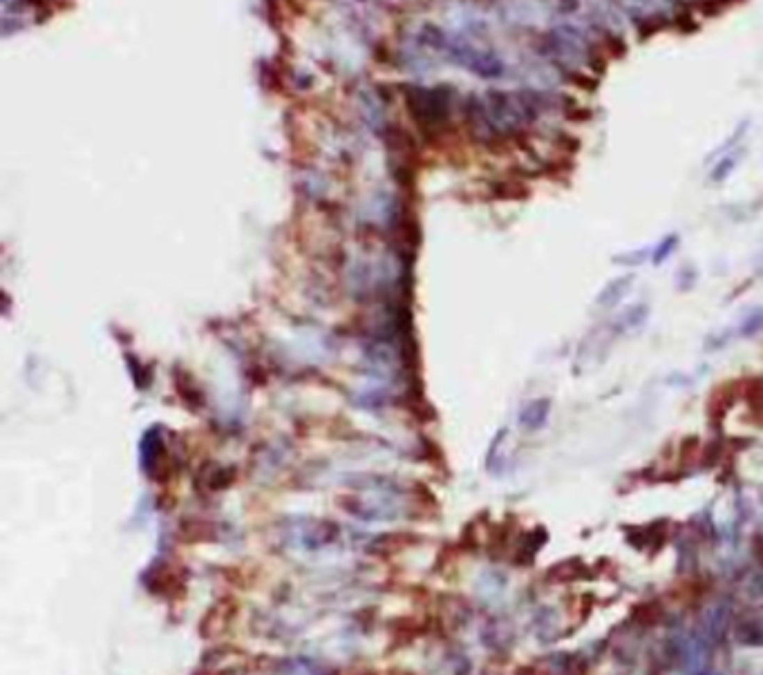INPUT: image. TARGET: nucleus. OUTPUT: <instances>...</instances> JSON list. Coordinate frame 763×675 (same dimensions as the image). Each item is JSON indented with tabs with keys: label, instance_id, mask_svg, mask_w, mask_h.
<instances>
[{
	"label": "nucleus",
	"instance_id": "1",
	"mask_svg": "<svg viewBox=\"0 0 763 675\" xmlns=\"http://www.w3.org/2000/svg\"><path fill=\"white\" fill-rule=\"evenodd\" d=\"M737 400V391H734V382H730V385L721 387L712 393V398H709V405H707V414L709 418H712L714 423H718L721 418L725 416V412L734 405Z\"/></svg>",
	"mask_w": 763,
	"mask_h": 675
},
{
	"label": "nucleus",
	"instance_id": "2",
	"mask_svg": "<svg viewBox=\"0 0 763 675\" xmlns=\"http://www.w3.org/2000/svg\"><path fill=\"white\" fill-rule=\"evenodd\" d=\"M546 416H549V400H535L522 412L520 421H522V425H526V428L538 430V428H542V423L546 421Z\"/></svg>",
	"mask_w": 763,
	"mask_h": 675
},
{
	"label": "nucleus",
	"instance_id": "3",
	"mask_svg": "<svg viewBox=\"0 0 763 675\" xmlns=\"http://www.w3.org/2000/svg\"><path fill=\"white\" fill-rule=\"evenodd\" d=\"M674 244H676V237H667V240L661 244V251H656V253H654V262H656V264H658V262H663L665 255H667L669 251H674V248H672Z\"/></svg>",
	"mask_w": 763,
	"mask_h": 675
}]
</instances>
